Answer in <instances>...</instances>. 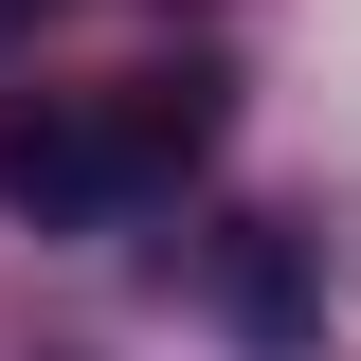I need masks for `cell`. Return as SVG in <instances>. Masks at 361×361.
<instances>
[{
  "mask_svg": "<svg viewBox=\"0 0 361 361\" xmlns=\"http://www.w3.org/2000/svg\"><path fill=\"white\" fill-rule=\"evenodd\" d=\"M235 325H253V343H289V325H307V289H289V235H235Z\"/></svg>",
  "mask_w": 361,
  "mask_h": 361,
  "instance_id": "obj_2",
  "label": "cell"
},
{
  "mask_svg": "<svg viewBox=\"0 0 361 361\" xmlns=\"http://www.w3.org/2000/svg\"><path fill=\"white\" fill-rule=\"evenodd\" d=\"M199 145H217V73H127V109L18 90L0 109V199L37 235H90V217H127V199H163Z\"/></svg>",
  "mask_w": 361,
  "mask_h": 361,
  "instance_id": "obj_1",
  "label": "cell"
},
{
  "mask_svg": "<svg viewBox=\"0 0 361 361\" xmlns=\"http://www.w3.org/2000/svg\"><path fill=\"white\" fill-rule=\"evenodd\" d=\"M18 18H54V0H0V37H18Z\"/></svg>",
  "mask_w": 361,
  "mask_h": 361,
  "instance_id": "obj_3",
  "label": "cell"
}]
</instances>
